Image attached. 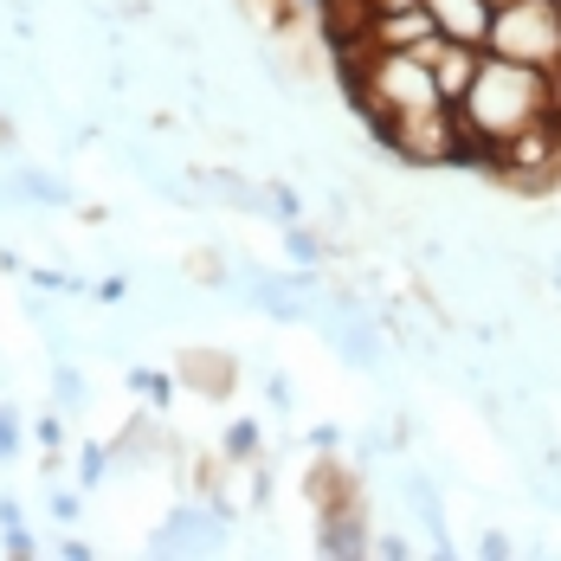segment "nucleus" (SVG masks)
<instances>
[{
    "mask_svg": "<svg viewBox=\"0 0 561 561\" xmlns=\"http://www.w3.org/2000/svg\"><path fill=\"white\" fill-rule=\"evenodd\" d=\"M174 381L187 393H201V400H232V388H239V355L220 348V342H187L174 355Z\"/></svg>",
    "mask_w": 561,
    "mask_h": 561,
    "instance_id": "obj_3",
    "label": "nucleus"
},
{
    "mask_svg": "<svg viewBox=\"0 0 561 561\" xmlns=\"http://www.w3.org/2000/svg\"><path fill=\"white\" fill-rule=\"evenodd\" d=\"M484 7H510V0H484Z\"/></svg>",
    "mask_w": 561,
    "mask_h": 561,
    "instance_id": "obj_9",
    "label": "nucleus"
},
{
    "mask_svg": "<svg viewBox=\"0 0 561 561\" xmlns=\"http://www.w3.org/2000/svg\"><path fill=\"white\" fill-rule=\"evenodd\" d=\"M0 458H20V420L0 413Z\"/></svg>",
    "mask_w": 561,
    "mask_h": 561,
    "instance_id": "obj_7",
    "label": "nucleus"
},
{
    "mask_svg": "<svg viewBox=\"0 0 561 561\" xmlns=\"http://www.w3.org/2000/svg\"><path fill=\"white\" fill-rule=\"evenodd\" d=\"M561 123L556 78L516 58L478 53L465 91L451 98V129H458V169H491L504 149H516L523 136Z\"/></svg>",
    "mask_w": 561,
    "mask_h": 561,
    "instance_id": "obj_1",
    "label": "nucleus"
},
{
    "mask_svg": "<svg viewBox=\"0 0 561 561\" xmlns=\"http://www.w3.org/2000/svg\"><path fill=\"white\" fill-rule=\"evenodd\" d=\"M53 393H58V407H65V413H84V400H91V393H84V375H78V362H65V355H58Z\"/></svg>",
    "mask_w": 561,
    "mask_h": 561,
    "instance_id": "obj_5",
    "label": "nucleus"
},
{
    "mask_svg": "<svg viewBox=\"0 0 561 561\" xmlns=\"http://www.w3.org/2000/svg\"><path fill=\"white\" fill-rule=\"evenodd\" d=\"M259 439H265V433H259L252 420H239V426L226 433V458H239V465H252V458H259Z\"/></svg>",
    "mask_w": 561,
    "mask_h": 561,
    "instance_id": "obj_6",
    "label": "nucleus"
},
{
    "mask_svg": "<svg viewBox=\"0 0 561 561\" xmlns=\"http://www.w3.org/2000/svg\"><path fill=\"white\" fill-rule=\"evenodd\" d=\"M375 556H413V542L407 536H375Z\"/></svg>",
    "mask_w": 561,
    "mask_h": 561,
    "instance_id": "obj_8",
    "label": "nucleus"
},
{
    "mask_svg": "<svg viewBox=\"0 0 561 561\" xmlns=\"http://www.w3.org/2000/svg\"><path fill=\"white\" fill-rule=\"evenodd\" d=\"M420 13L433 20L439 39L484 53V33H491V7H484V0H420Z\"/></svg>",
    "mask_w": 561,
    "mask_h": 561,
    "instance_id": "obj_4",
    "label": "nucleus"
},
{
    "mask_svg": "<svg viewBox=\"0 0 561 561\" xmlns=\"http://www.w3.org/2000/svg\"><path fill=\"white\" fill-rule=\"evenodd\" d=\"M484 53L536 65V71L556 78L561 71V0H510V7H491Z\"/></svg>",
    "mask_w": 561,
    "mask_h": 561,
    "instance_id": "obj_2",
    "label": "nucleus"
}]
</instances>
